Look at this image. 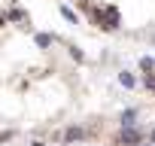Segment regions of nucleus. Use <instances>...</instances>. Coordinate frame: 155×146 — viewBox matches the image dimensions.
Wrapping results in <instances>:
<instances>
[{
    "mask_svg": "<svg viewBox=\"0 0 155 146\" xmlns=\"http://www.w3.org/2000/svg\"><path fill=\"white\" fill-rule=\"evenodd\" d=\"M134 119H137V110H134V107H131V110H125V113H122V125H137V122H134Z\"/></svg>",
    "mask_w": 155,
    "mask_h": 146,
    "instance_id": "5",
    "label": "nucleus"
},
{
    "mask_svg": "<svg viewBox=\"0 0 155 146\" xmlns=\"http://www.w3.org/2000/svg\"><path fill=\"white\" fill-rule=\"evenodd\" d=\"M85 137V131L82 128H67L64 131V143H73V140H82Z\"/></svg>",
    "mask_w": 155,
    "mask_h": 146,
    "instance_id": "2",
    "label": "nucleus"
},
{
    "mask_svg": "<svg viewBox=\"0 0 155 146\" xmlns=\"http://www.w3.org/2000/svg\"><path fill=\"white\" fill-rule=\"evenodd\" d=\"M140 146H155V143H152V140H149V143H140Z\"/></svg>",
    "mask_w": 155,
    "mask_h": 146,
    "instance_id": "7",
    "label": "nucleus"
},
{
    "mask_svg": "<svg viewBox=\"0 0 155 146\" xmlns=\"http://www.w3.org/2000/svg\"><path fill=\"white\" fill-rule=\"evenodd\" d=\"M119 143H122V146H140V143H143V131L134 128V125H122V131H119Z\"/></svg>",
    "mask_w": 155,
    "mask_h": 146,
    "instance_id": "1",
    "label": "nucleus"
},
{
    "mask_svg": "<svg viewBox=\"0 0 155 146\" xmlns=\"http://www.w3.org/2000/svg\"><path fill=\"white\" fill-rule=\"evenodd\" d=\"M119 82H122L125 88H134V85H137V79H134V73H128V70H122V73H119Z\"/></svg>",
    "mask_w": 155,
    "mask_h": 146,
    "instance_id": "4",
    "label": "nucleus"
},
{
    "mask_svg": "<svg viewBox=\"0 0 155 146\" xmlns=\"http://www.w3.org/2000/svg\"><path fill=\"white\" fill-rule=\"evenodd\" d=\"M149 140H152V143H155V128H152V134H149Z\"/></svg>",
    "mask_w": 155,
    "mask_h": 146,
    "instance_id": "6",
    "label": "nucleus"
},
{
    "mask_svg": "<svg viewBox=\"0 0 155 146\" xmlns=\"http://www.w3.org/2000/svg\"><path fill=\"white\" fill-rule=\"evenodd\" d=\"M34 43H37V49H49L52 46V34H34Z\"/></svg>",
    "mask_w": 155,
    "mask_h": 146,
    "instance_id": "3",
    "label": "nucleus"
}]
</instances>
